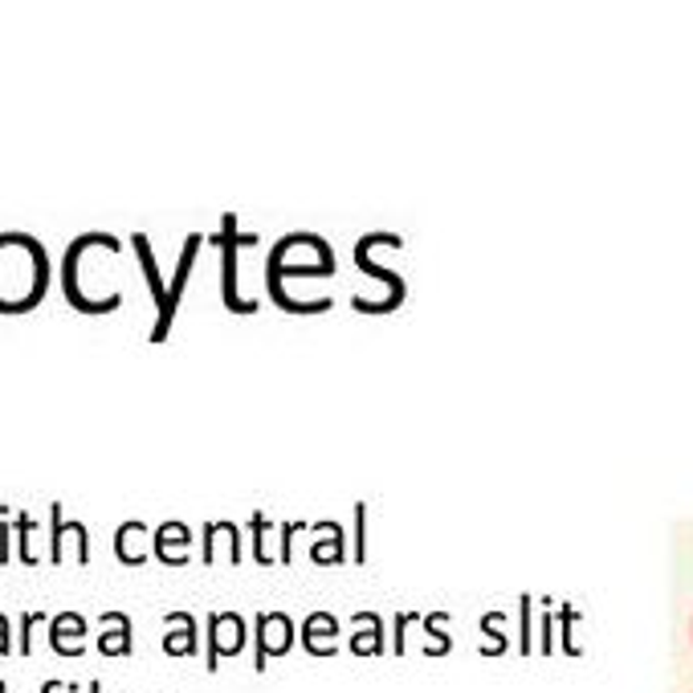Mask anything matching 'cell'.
I'll list each match as a JSON object with an SVG mask.
<instances>
[{"label": "cell", "instance_id": "22", "mask_svg": "<svg viewBox=\"0 0 693 693\" xmlns=\"http://www.w3.org/2000/svg\"><path fill=\"white\" fill-rule=\"evenodd\" d=\"M12 648V633H9V621H4V616H0V657H4V653H9Z\"/></svg>", "mask_w": 693, "mask_h": 693}, {"label": "cell", "instance_id": "18", "mask_svg": "<svg viewBox=\"0 0 693 693\" xmlns=\"http://www.w3.org/2000/svg\"><path fill=\"white\" fill-rule=\"evenodd\" d=\"M363 624L355 636H351V653H359V657H375L383 648V621L375 616V612H359V621Z\"/></svg>", "mask_w": 693, "mask_h": 693}, {"label": "cell", "instance_id": "11", "mask_svg": "<svg viewBox=\"0 0 693 693\" xmlns=\"http://www.w3.org/2000/svg\"><path fill=\"white\" fill-rule=\"evenodd\" d=\"M302 645H306V653L311 657H331V653H339V621L331 616V612H311L306 616V624H302Z\"/></svg>", "mask_w": 693, "mask_h": 693}, {"label": "cell", "instance_id": "4", "mask_svg": "<svg viewBox=\"0 0 693 693\" xmlns=\"http://www.w3.org/2000/svg\"><path fill=\"white\" fill-rule=\"evenodd\" d=\"M216 245H221V302H225V311L233 314H253L257 311V299H245L241 294V257L237 250H245V245H257V237L253 233H241L237 228V216L225 213L221 216V233H216Z\"/></svg>", "mask_w": 693, "mask_h": 693}, {"label": "cell", "instance_id": "5", "mask_svg": "<svg viewBox=\"0 0 693 693\" xmlns=\"http://www.w3.org/2000/svg\"><path fill=\"white\" fill-rule=\"evenodd\" d=\"M201 245H204V237H201V233H188V241H184V250H179L176 274H172V282H168V299H164V306H159L156 326H152V343H164V339H168L172 323H176L179 302H184V286H188L192 265H196V253H201Z\"/></svg>", "mask_w": 693, "mask_h": 693}, {"label": "cell", "instance_id": "14", "mask_svg": "<svg viewBox=\"0 0 693 693\" xmlns=\"http://www.w3.org/2000/svg\"><path fill=\"white\" fill-rule=\"evenodd\" d=\"M98 653H103V657H127V653H131V621H127L123 612H107V616H103Z\"/></svg>", "mask_w": 693, "mask_h": 693}, {"label": "cell", "instance_id": "21", "mask_svg": "<svg viewBox=\"0 0 693 693\" xmlns=\"http://www.w3.org/2000/svg\"><path fill=\"white\" fill-rule=\"evenodd\" d=\"M37 624H41V612H25L21 616V641H17V653H21V657L33 653V628Z\"/></svg>", "mask_w": 693, "mask_h": 693}, {"label": "cell", "instance_id": "16", "mask_svg": "<svg viewBox=\"0 0 693 693\" xmlns=\"http://www.w3.org/2000/svg\"><path fill=\"white\" fill-rule=\"evenodd\" d=\"M164 653H168V657H192V653H196V621H192L188 612H172L168 616Z\"/></svg>", "mask_w": 693, "mask_h": 693}, {"label": "cell", "instance_id": "7", "mask_svg": "<svg viewBox=\"0 0 693 693\" xmlns=\"http://www.w3.org/2000/svg\"><path fill=\"white\" fill-rule=\"evenodd\" d=\"M253 636H257V657H253V670L265 673L270 661L286 657L290 648H294V621H290L286 612H265V616H257Z\"/></svg>", "mask_w": 693, "mask_h": 693}, {"label": "cell", "instance_id": "9", "mask_svg": "<svg viewBox=\"0 0 693 693\" xmlns=\"http://www.w3.org/2000/svg\"><path fill=\"white\" fill-rule=\"evenodd\" d=\"M152 543H156V530L144 523V518H131L115 530V559L123 567H144L152 559Z\"/></svg>", "mask_w": 693, "mask_h": 693}, {"label": "cell", "instance_id": "1", "mask_svg": "<svg viewBox=\"0 0 693 693\" xmlns=\"http://www.w3.org/2000/svg\"><path fill=\"white\" fill-rule=\"evenodd\" d=\"M119 257H123V241L115 233H82L66 245V257H61V294L78 314H90V319H103V314H115L123 306V290H119Z\"/></svg>", "mask_w": 693, "mask_h": 693}, {"label": "cell", "instance_id": "13", "mask_svg": "<svg viewBox=\"0 0 693 693\" xmlns=\"http://www.w3.org/2000/svg\"><path fill=\"white\" fill-rule=\"evenodd\" d=\"M375 241H380V233H368V237H359V245H355V265L363 270L368 277H375L383 290H392V299L396 302H404V294H408V286H404V277L400 274H392L388 265H375L371 262V250H375Z\"/></svg>", "mask_w": 693, "mask_h": 693}, {"label": "cell", "instance_id": "26", "mask_svg": "<svg viewBox=\"0 0 693 693\" xmlns=\"http://www.w3.org/2000/svg\"><path fill=\"white\" fill-rule=\"evenodd\" d=\"M70 693H78V690H70Z\"/></svg>", "mask_w": 693, "mask_h": 693}, {"label": "cell", "instance_id": "17", "mask_svg": "<svg viewBox=\"0 0 693 693\" xmlns=\"http://www.w3.org/2000/svg\"><path fill=\"white\" fill-rule=\"evenodd\" d=\"M131 250H135V257H139V270H144L147 290H152V299H156V311H159V306H164V299H168V282L159 277V265H156V253H152V241H147L144 233H135V237H131Z\"/></svg>", "mask_w": 693, "mask_h": 693}, {"label": "cell", "instance_id": "12", "mask_svg": "<svg viewBox=\"0 0 693 693\" xmlns=\"http://www.w3.org/2000/svg\"><path fill=\"white\" fill-rule=\"evenodd\" d=\"M82 641H86V616H78V612L53 616V624H49V648H53L58 657H78V653H82Z\"/></svg>", "mask_w": 693, "mask_h": 693}, {"label": "cell", "instance_id": "2", "mask_svg": "<svg viewBox=\"0 0 693 693\" xmlns=\"http://www.w3.org/2000/svg\"><path fill=\"white\" fill-rule=\"evenodd\" d=\"M49 265L46 245L29 233H0V314L21 319L37 311L49 294Z\"/></svg>", "mask_w": 693, "mask_h": 693}, {"label": "cell", "instance_id": "27", "mask_svg": "<svg viewBox=\"0 0 693 693\" xmlns=\"http://www.w3.org/2000/svg\"><path fill=\"white\" fill-rule=\"evenodd\" d=\"M690 636H693V628H690Z\"/></svg>", "mask_w": 693, "mask_h": 693}, {"label": "cell", "instance_id": "19", "mask_svg": "<svg viewBox=\"0 0 693 693\" xmlns=\"http://www.w3.org/2000/svg\"><path fill=\"white\" fill-rule=\"evenodd\" d=\"M17 535H21V547H17L21 550V563L25 567H37V547H33L37 543V518H29V515L17 518Z\"/></svg>", "mask_w": 693, "mask_h": 693}, {"label": "cell", "instance_id": "24", "mask_svg": "<svg viewBox=\"0 0 693 693\" xmlns=\"http://www.w3.org/2000/svg\"><path fill=\"white\" fill-rule=\"evenodd\" d=\"M90 693H103V685H98V682H90Z\"/></svg>", "mask_w": 693, "mask_h": 693}, {"label": "cell", "instance_id": "10", "mask_svg": "<svg viewBox=\"0 0 693 693\" xmlns=\"http://www.w3.org/2000/svg\"><path fill=\"white\" fill-rule=\"evenodd\" d=\"M152 555H156L159 563H168V567H184V563L192 559V530L179 518H172V523H164L156 530V543H152Z\"/></svg>", "mask_w": 693, "mask_h": 693}, {"label": "cell", "instance_id": "8", "mask_svg": "<svg viewBox=\"0 0 693 693\" xmlns=\"http://www.w3.org/2000/svg\"><path fill=\"white\" fill-rule=\"evenodd\" d=\"M74 543V559L90 563V535L78 518H61V506H49V563L66 559V547Z\"/></svg>", "mask_w": 693, "mask_h": 693}, {"label": "cell", "instance_id": "15", "mask_svg": "<svg viewBox=\"0 0 693 693\" xmlns=\"http://www.w3.org/2000/svg\"><path fill=\"white\" fill-rule=\"evenodd\" d=\"M221 547L228 550V563H241V535H237V526L233 523H208L204 526V563L213 567L216 555H221Z\"/></svg>", "mask_w": 693, "mask_h": 693}, {"label": "cell", "instance_id": "3", "mask_svg": "<svg viewBox=\"0 0 693 693\" xmlns=\"http://www.w3.org/2000/svg\"><path fill=\"white\" fill-rule=\"evenodd\" d=\"M335 274V253L323 237L314 233H290L270 250L265 257V290L270 299L282 306L290 294V282H302V277H331Z\"/></svg>", "mask_w": 693, "mask_h": 693}, {"label": "cell", "instance_id": "6", "mask_svg": "<svg viewBox=\"0 0 693 693\" xmlns=\"http://www.w3.org/2000/svg\"><path fill=\"white\" fill-rule=\"evenodd\" d=\"M245 636H250V624L237 612H213L208 616V673H216L221 657H237L245 648Z\"/></svg>", "mask_w": 693, "mask_h": 693}, {"label": "cell", "instance_id": "23", "mask_svg": "<svg viewBox=\"0 0 693 693\" xmlns=\"http://www.w3.org/2000/svg\"><path fill=\"white\" fill-rule=\"evenodd\" d=\"M66 690H70L66 682H46V690H41V693H66Z\"/></svg>", "mask_w": 693, "mask_h": 693}, {"label": "cell", "instance_id": "25", "mask_svg": "<svg viewBox=\"0 0 693 693\" xmlns=\"http://www.w3.org/2000/svg\"><path fill=\"white\" fill-rule=\"evenodd\" d=\"M0 693H9V682H0Z\"/></svg>", "mask_w": 693, "mask_h": 693}, {"label": "cell", "instance_id": "20", "mask_svg": "<svg viewBox=\"0 0 693 693\" xmlns=\"http://www.w3.org/2000/svg\"><path fill=\"white\" fill-rule=\"evenodd\" d=\"M253 559L262 563V567H270V563H274V555H270V550H265V530H270V518L265 515H253Z\"/></svg>", "mask_w": 693, "mask_h": 693}]
</instances>
